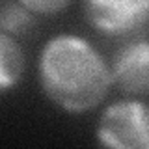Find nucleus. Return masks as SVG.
I'll return each instance as SVG.
<instances>
[{"label":"nucleus","mask_w":149,"mask_h":149,"mask_svg":"<svg viewBox=\"0 0 149 149\" xmlns=\"http://www.w3.org/2000/svg\"><path fill=\"white\" fill-rule=\"evenodd\" d=\"M24 73V54L13 36L0 30V91L17 86Z\"/></svg>","instance_id":"nucleus-5"},{"label":"nucleus","mask_w":149,"mask_h":149,"mask_svg":"<svg viewBox=\"0 0 149 149\" xmlns=\"http://www.w3.org/2000/svg\"><path fill=\"white\" fill-rule=\"evenodd\" d=\"M84 13L97 30L119 36L146 24L149 0H84Z\"/></svg>","instance_id":"nucleus-3"},{"label":"nucleus","mask_w":149,"mask_h":149,"mask_svg":"<svg viewBox=\"0 0 149 149\" xmlns=\"http://www.w3.org/2000/svg\"><path fill=\"white\" fill-rule=\"evenodd\" d=\"M39 80L56 106L82 114L101 104L112 86V74L91 43L62 34L52 37L39 56Z\"/></svg>","instance_id":"nucleus-1"},{"label":"nucleus","mask_w":149,"mask_h":149,"mask_svg":"<svg viewBox=\"0 0 149 149\" xmlns=\"http://www.w3.org/2000/svg\"><path fill=\"white\" fill-rule=\"evenodd\" d=\"M147 106L142 101H123L108 106L97 125V138L104 147L147 149Z\"/></svg>","instance_id":"nucleus-2"},{"label":"nucleus","mask_w":149,"mask_h":149,"mask_svg":"<svg viewBox=\"0 0 149 149\" xmlns=\"http://www.w3.org/2000/svg\"><path fill=\"white\" fill-rule=\"evenodd\" d=\"M36 24V15H32L19 0L0 2V30L9 36H21L30 32Z\"/></svg>","instance_id":"nucleus-6"},{"label":"nucleus","mask_w":149,"mask_h":149,"mask_svg":"<svg viewBox=\"0 0 149 149\" xmlns=\"http://www.w3.org/2000/svg\"><path fill=\"white\" fill-rule=\"evenodd\" d=\"M149 47L147 41H134L118 52L114 65L110 69L112 84L118 86L129 95H146L149 88Z\"/></svg>","instance_id":"nucleus-4"},{"label":"nucleus","mask_w":149,"mask_h":149,"mask_svg":"<svg viewBox=\"0 0 149 149\" xmlns=\"http://www.w3.org/2000/svg\"><path fill=\"white\" fill-rule=\"evenodd\" d=\"M32 15H54L63 11L71 0H19Z\"/></svg>","instance_id":"nucleus-7"}]
</instances>
